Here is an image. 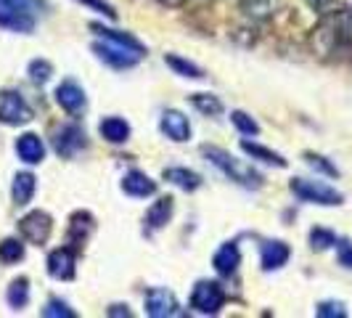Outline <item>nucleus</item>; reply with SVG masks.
Listing matches in <instances>:
<instances>
[{
	"label": "nucleus",
	"mask_w": 352,
	"mask_h": 318,
	"mask_svg": "<svg viewBox=\"0 0 352 318\" xmlns=\"http://www.w3.org/2000/svg\"><path fill=\"white\" fill-rule=\"evenodd\" d=\"M201 154L210 159L217 170H223L230 180L247 186V189H260L263 186V176L257 170H252L249 165H244L241 159H236L233 154H228L226 149H217V146H201Z\"/></svg>",
	"instance_id": "f257e3e1"
},
{
	"label": "nucleus",
	"mask_w": 352,
	"mask_h": 318,
	"mask_svg": "<svg viewBox=\"0 0 352 318\" xmlns=\"http://www.w3.org/2000/svg\"><path fill=\"white\" fill-rule=\"evenodd\" d=\"M40 17V0H0V27L11 32H32Z\"/></svg>",
	"instance_id": "f03ea898"
},
{
	"label": "nucleus",
	"mask_w": 352,
	"mask_h": 318,
	"mask_svg": "<svg viewBox=\"0 0 352 318\" xmlns=\"http://www.w3.org/2000/svg\"><path fill=\"white\" fill-rule=\"evenodd\" d=\"M344 45V37H342V24H339V14H326L323 21L318 24L310 35V48L318 53V56H331V53Z\"/></svg>",
	"instance_id": "7ed1b4c3"
},
{
	"label": "nucleus",
	"mask_w": 352,
	"mask_h": 318,
	"mask_svg": "<svg viewBox=\"0 0 352 318\" xmlns=\"http://www.w3.org/2000/svg\"><path fill=\"white\" fill-rule=\"evenodd\" d=\"M292 191L300 196L302 202H313V204H323V207H336L344 199L336 189L320 183V180H307V178H294Z\"/></svg>",
	"instance_id": "20e7f679"
},
{
	"label": "nucleus",
	"mask_w": 352,
	"mask_h": 318,
	"mask_svg": "<svg viewBox=\"0 0 352 318\" xmlns=\"http://www.w3.org/2000/svg\"><path fill=\"white\" fill-rule=\"evenodd\" d=\"M226 305V292L223 286L214 282H199L191 295V308L201 316H214Z\"/></svg>",
	"instance_id": "39448f33"
},
{
	"label": "nucleus",
	"mask_w": 352,
	"mask_h": 318,
	"mask_svg": "<svg viewBox=\"0 0 352 318\" xmlns=\"http://www.w3.org/2000/svg\"><path fill=\"white\" fill-rule=\"evenodd\" d=\"M32 120V106L16 90H0V123L27 125Z\"/></svg>",
	"instance_id": "423d86ee"
},
{
	"label": "nucleus",
	"mask_w": 352,
	"mask_h": 318,
	"mask_svg": "<svg viewBox=\"0 0 352 318\" xmlns=\"http://www.w3.org/2000/svg\"><path fill=\"white\" fill-rule=\"evenodd\" d=\"M19 231H21V236L30 242V244H45L48 242V236H51L53 231V220L48 212L43 210H32L30 215H24L21 220H19Z\"/></svg>",
	"instance_id": "0eeeda50"
},
{
	"label": "nucleus",
	"mask_w": 352,
	"mask_h": 318,
	"mask_svg": "<svg viewBox=\"0 0 352 318\" xmlns=\"http://www.w3.org/2000/svg\"><path fill=\"white\" fill-rule=\"evenodd\" d=\"M93 51H96V56H98L101 61L111 64L114 70H127V67H135V64L143 59V53L130 51V48H124V45L109 43V40H104V43H96V45H93Z\"/></svg>",
	"instance_id": "6e6552de"
},
{
	"label": "nucleus",
	"mask_w": 352,
	"mask_h": 318,
	"mask_svg": "<svg viewBox=\"0 0 352 318\" xmlns=\"http://www.w3.org/2000/svg\"><path fill=\"white\" fill-rule=\"evenodd\" d=\"M53 149L58 157H74L80 149H85V130L80 125H61L53 136Z\"/></svg>",
	"instance_id": "1a4fd4ad"
},
{
	"label": "nucleus",
	"mask_w": 352,
	"mask_h": 318,
	"mask_svg": "<svg viewBox=\"0 0 352 318\" xmlns=\"http://www.w3.org/2000/svg\"><path fill=\"white\" fill-rule=\"evenodd\" d=\"M146 313L151 318H167L177 316V300L170 289H151L146 295Z\"/></svg>",
	"instance_id": "9d476101"
},
{
	"label": "nucleus",
	"mask_w": 352,
	"mask_h": 318,
	"mask_svg": "<svg viewBox=\"0 0 352 318\" xmlns=\"http://www.w3.org/2000/svg\"><path fill=\"white\" fill-rule=\"evenodd\" d=\"M56 101L58 106L64 109V112H69V114H80V112H85V90L80 88L74 80H64L58 88H56Z\"/></svg>",
	"instance_id": "9b49d317"
},
{
	"label": "nucleus",
	"mask_w": 352,
	"mask_h": 318,
	"mask_svg": "<svg viewBox=\"0 0 352 318\" xmlns=\"http://www.w3.org/2000/svg\"><path fill=\"white\" fill-rule=\"evenodd\" d=\"M48 273L58 282H69L74 276V247H58L48 255Z\"/></svg>",
	"instance_id": "f8f14e48"
},
{
	"label": "nucleus",
	"mask_w": 352,
	"mask_h": 318,
	"mask_svg": "<svg viewBox=\"0 0 352 318\" xmlns=\"http://www.w3.org/2000/svg\"><path fill=\"white\" fill-rule=\"evenodd\" d=\"M162 133L167 136V138H173V141H188L191 138V125H188V117L186 114H180L175 109H167L164 114H162Z\"/></svg>",
	"instance_id": "ddd939ff"
},
{
	"label": "nucleus",
	"mask_w": 352,
	"mask_h": 318,
	"mask_svg": "<svg viewBox=\"0 0 352 318\" xmlns=\"http://www.w3.org/2000/svg\"><path fill=\"white\" fill-rule=\"evenodd\" d=\"M241 263V252L239 247L228 242V244H223V247L214 252V257H212V265H214V271L220 273V276H230V273H236V268Z\"/></svg>",
	"instance_id": "4468645a"
},
{
	"label": "nucleus",
	"mask_w": 352,
	"mask_h": 318,
	"mask_svg": "<svg viewBox=\"0 0 352 318\" xmlns=\"http://www.w3.org/2000/svg\"><path fill=\"white\" fill-rule=\"evenodd\" d=\"M16 154H19V159H24L27 165H37V162H43V157H45V146L40 141V136L24 133V136H19V141H16Z\"/></svg>",
	"instance_id": "2eb2a0df"
},
{
	"label": "nucleus",
	"mask_w": 352,
	"mask_h": 318,
	"mask_svg": "<svg viewBox=\"0 0 352 318\" xmlns=\"http://www.w3.org/2000/svg\"><path fill=\"white\" fill-rule=\"evenodd\" d=\"M122 189H124V194H130V196H151L157 191V183L146 176V173H141V170H130V173L122 178Z\"/></svg>",
	"instance_id": "dca6fc26"
},
{
	"label": "nucleus",
	"mask_w": 352,
	"mask_h": 318,
	"mask_svg": "<svg viewBox=\"0 0 352 318\" xmlns=\"http://www.w3.org/2000/svg\"><path fill=\"white\" fill-rule=\"evenodd\" d=\"M170 218H173V196H162L146 212V226H148V231H159L167 226Z\"/></svg>",
	"instance_id": "f3484780"
},
{
	"label": "nucleus",
	"mask_w": 352,
	"mask_h": 318,
	"mask_svg": "<svg viewBox=\"0 0 352 318\" xmlns=\"http://www.w3.org/2000/svg\"><path fill=\"white\" fill-rule=\"evenodd\" d=\"M289 255H292L289 244H283V242H265L263 244V268L265 271H278L281 265H286Z\"/></svg>",
	"instance_id": "a211bd4d"
},
{
	"label": "nucleus",
	"mask_w": 352,
	"mask_h": 318,
	"mask_svg": "<svg viewBox=\"0 0 352 318\" xmlns=\"http://www.w3.org/2000/svg\"><path fill=\"white\" fill-rule=\"evenodd\" d=\"M90 30L93 32H98V35L109 40V43H117V45H124V48H130V51H138V53H146L143 48V43H138L133 35H127V32H120V30H111V27H104V24H90Z\"/></svg>",
	"instance_id": "6ab92c4d"
},
{
	"label": "nucleus",
	"mask_w": 352,
	"mask_h": 318,
	"mask_svg": "<svg viewBox=\"0 0 352 318\" xmlns=\"http://www.w3.org/2000/svg\"><path fill=\"white\" fill-rule=\"evenodd\" d=\"M164 180L175 183L183 191H196L201 186V178L196 176L194 170H186V167H164Z\"/></svg>",
	"instance_id": "aec40b11"
},
{
	"label": "nucleus",
	"mask_w": 352,
	"mask_h": 318,
	"mask_svg": "<svg viewBox=\"0 0 352 318\" xmlns=\"http://www.w3.org/2000/svg\"><path fill=\"white\" fill-rule=\"evenodd\" d=\"M93 215L90 212H74L72 215V226H69V244H82L85 239L90 236V231H93Z\"/></svg>",
	"instance_id": "412c9836"
},
{
	"label": "nucleus",
	"mask_w": 352,
	"mask_h": 318,
	"mask_svg": "<svg viewBox=\"0 0 352 318\" xmlns=\"http://www.w3.org/2000/svg\"><path fill=\"white\" fill-rule=\"evenodd\" d=\"M98 130L109 143H124L130 138V125L120 117H106L104 123L98 125Z\"/></svg>",
	"instance_id": "4be33fe9"
},
{
	"label": "nucleus",
	"mask_w": 352,
	"mask_h": 318,
	"mask_svg": "<svg viewBox=\"0 0 352 318\" xmlns=\"http://www.w3.org/2000/svg\"><path fill=\"white\" fill-rule=\"evenodd\" d=\"M37 189V180L32 173H19L14 178V186H11V194H14V202L16 204H30V199L35 194Z\"/></svg>",
	"instance_id": "5701e85b"
},
{
	"label": "nucleus",
	"mask_w": 352,
	"mask_h": 318,
	"mask_svg": "<svg viewBox=\"0 0 352 318\" xmlns=\"http://www.w3.org/2000/svg\"><path fill=\"white\" fill-rule=\"evenodd\" d=\"M239 3L252 19H270L281 8V0H239Z\"/></svg>",
	"instance_id": "b1692460"
},
{
	"label": "nucleus",
	"mask_w": 352,
	"mask_h": 318,
	"mask_svg": "<svg viewBox=\"0 0 352 318\" xmlns=\"http://www.w3.org/2000/svg\"><path fill=\"white\" fill-rule=\"evenodd\" d=\"M241 149L247 151L252 159H260V162H267V165H276V167H286V159L270 149H265L260 143H252V141H241Z\"/></svg>",
	"instance_id": "393cba45"
},
{
	"label": "nucleus",
	"mask_w": 352,
	"mask_h": 318,
	"mask_svg": "<svg viewBox=\"0 0 352 318\" xmlns=\"http://www.w3.org/2000/svg\"><path fill=\"white\" fill-rule=\"evenodd\" d=\"M6 300L11 308H24L27 302H30V282L27 279H16V282H11L8 286V295H6Z\"/></svg>",
	"instance_id": "a878e982"
},
{
	"label": "nucleus",
	"mask_w": 352,
	"mask_h": 318,
	"mask_svg": "<svg viewBox=\"0 0 352 318\" xmlns=\"http://www.w3.org/2000/svg\"><path fill=\"white\" fill-rule=\"evenodd\" d=\"M191 101H194L196 109H199L201 114H207V117H214V114L223 112V101H220L217 96H210V93H194Z\"/></svg>",
	"instance_id": "bb28decb"
},
{
	"label": "nucleus",
	"mask_w": 352,
	"mask_h": 318,
	"mask_svg": "<svg viewBox=\"0 0 352 318\" xmlns=\"http://www.w3.org/2000/svg\"><path fill=\"white\" fill-rule=\"evenodd\" d=\"M164 61H167L170 70H175L177 74H183V77H194V80H201V77H204V72L199 70L196 64L186 61V59H180V56H167Z\"/></svg>",
	"instance_id": "cd10ccee"
},
{
	"label": "nucleus",
	"mask_w": 352,
	"mask_h": 318,
	"mask_svg": "<svg viewBox=\"0 0 352 318\" xmlns=\"http://www.w3.org/2000/svg\"><path fill=\"white\" fill-rule=\"evenodd\" d=\"M24 257V244L19 239H6L0 242V260L3 263H19Z\"/></svg>",
	"instance_id": "c85d7f7f"
},
{
	"label": "nucleus",
	"mask_w": 352,
	"mask_h": 318,
	"mask_svg": "<svg viewBox=\"0 0 352 318\" xmlns=\"http://www.w3.org/2000/svg\"><path fill=\"white\" fill-rule=\"evenodd\" d=\"M53 74V67L51 61H45V59H35L32 64H30V80L35 83V85H45L48 80H51Z\"/></svg>",
	"instance_id": "c756f323"
},
{
	"label": "nucleus",
	"mask_w": 352,
	"mask_h": 318,
	"mask_svg": "<svg viewBox=\"0 0 352 318\" xmlns=\"http://www.w3.org/2000/svg\"><path fill=\"white\" fill-rule=\"evenodd\" d=\"M310 244H313V249L323 252V249L334 247L336 236L329 229H313V231H310Z\"/></svg>",
	"instance_id": "7c9ffc66"
},
{
	"label": "nucleus",
	"mask_w": 352,
	"mask_h": 318,
	"mask_svg": "<svg viewBox=\"0 0 352 318\" xmlns=\"http://www.w3.org/2000/svg\"><path fill=\"white\" fill-rule=\"evenodd\" d=\"M230 120H233V125H236L241 133H247V136H257V133H260V125L254 123L247 112H233Z\"/></svg>",
	"instance_id": "2f4dec72"
},
{
	"label": "nucleus",
	"mask_w": 352,
	"mask_h": 318,
	"mask_svg": "<svg viewBox=\"0 0 352 318\" xmlns=\"http://www.w3.org/2000/svg\"><path fill=\"white\" fill-rule=\"evenodd\" d=\"M316 316H320V318H344V316H347V308H344L342 302H334V300L320 302V305L316 308Z\"/></svg>",
	"instance_id": "473e14b6"
},
{
	"label": "nucleus",
	"mask_w": 352,
	"mask_h": 318,
	"mask_svg": "<svg viewBox=\"0 0 352 318\" xmlns=\"http://www.w3.org/2000/svg\"><path fill=\"white\" fill-rule=\"evenodd\" d=\"M43 316L45 318H74V310H72L67 302L51 300L45 308H43Z\"/></svg>",
	"instance_id": "72a5a7b5"
},
{
	"label": "nucleus",
	"mask_w": 352,
	"mask_h": 318,
	"mask_svg": "<svg viewBox=\"0 0 352 318\" xmlns=\"http://www.w3.org/2000/svg\"><path fill=\"white\" fill-rule=\"evenodd\" d=\"M305 159H307V165H310V167H316V170L326 173V176H331V178L339 176V170H336L331 162H326V157H318V154H305Z\"/></svg>",
	"instance_id": "f704fd0d"
},
{
	"label": "nucleus",
	"mask_w": 352,
	"mask_h": 318,
	"mask_svg": "<svg viewBox=\"0 0 352 318\" xmlns=\"http://www.w3.org/2000/svg\"><path fill=\"white\" fill-rule=\"evenodd\" d=\"M339 24H342V37H344V43L352 45V8L339 14Z\"/></svg>",
	"instance_id": "c9c22d12"
},
{
	"label": "nucleus",
	"mask_w": 352,
	"mask_h": 318,
	"mask_svg": "<svg viewBox=\"0 0 352 318\" xmlns=\"http://www.w3.org/2000/svg\"><path fill=\"white\" fill-rule=\"evenodd\" d=\"M336 252H339V263L344 265V268H352V244L347 239L336 242Z\"/></svg>",
	"instance_id": "e433bc0d"
},
{
	"label": "nucleus",
	"mask_w": 352,
	"mask_h": 318,
	"mask_svg": "<svg viewBox=\"0 0 352 318\" xmlns=\"http://www.w3.org/2000/svg\"><path fill=\"white\" fill-rule=\"evenodd\" d=\"M82 6H90V8H96V11H101V14H106L109 19H117V11L106 3V0H80Z\"/></svg>",
	"instance_id": "4c0bfd02"
},
{
	"label": "nucleus",
	"mask_w": 352,
	"mask_h": 318,
	"mask_svg": "<svg viewBox=\"0 0 352 318\" xmlns=\"http://www.w3.org/2000/svg\"><path fill=\"white\" fill-rule=\"evenodd\" d=\"M310 8H316V11H320V14H329L331 8H334L339 0H305Z\"/></svg>",
	"instance_id": "58836bf2"
},
{
	"label": "nucleus",
	"mask_w": 352,
	"mask_h": 318,
	"mask_svg": "<svg viewBox=\"0 0 352 318\" xmlns=\"http://www.w3.org/2000/svg\"><path fill=\"white\" fill-rule=\"evenodd\" d=\"M106 313H109V316H133V313L127 310V305H111Z\"/></svg>",
	"instance_id": "ea45409f"
},
{
	"label": "nucleus",
	"mask_w": 352,
	"mask_h": 318,
	"mask_svg": "<svg viewBox=\"0 0 352 318\" xmlns=\"http://www.w3.org/2000/svg\"><path fill=\"white\" fill-rule=\"evenodd\" d=\"M159 3H164V6H170V8H180L186 0H159Z\"/></svg>",
	"instance_id": "a19ab883"
}]
</instances>
